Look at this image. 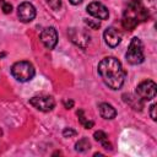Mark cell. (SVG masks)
Listing matches in <instances>:
<instances>
[{
  "mask_svg": "<svg viewBox=\"0 0 157 157\" xmlns=\"http://www.w3.org/2000/svg\"><path fill=\"white\" fill-rule=\"evenodd\" d=\"M17 16L21 22H31L36 17V9L31 2H22L17 7Z\"/></svg>",
  "mask_w": 157,
  "mask_h": 157,
  "instance_id": "8",
  "label": "cell"
},
{
  "mask_svg": "<svg viewBox=\"0 0 157 157\" xmlns=\"http://www.w3.org/2000/svg\"><path fill=\"white\" fill-rule=\"evenodd\" d=\"M85 23L91 28V29H98L101 26L99 20H85Z\"/></svg>",
  "mask_w": 157,
  "mask_h": 157,
  "instance_id": "17",
  "label": "cell"
},
{
  "mask_svg": "<svg viewBox=\"0 0 157 157\" xmlns=\"http://www.w3.org/2000/svg\"><path fill=\"white\" fill-rule=\"evenodd\" d=\"M147 10L142 6L140 0H132L129 2L128 7L124 11L123 15V27L125 29L132 31L140 22L147 20Z\"/></svg>",
  "mask_w": 157,
  "mask_h": 157,
  "instance_id": "2",
  "label": "cell"
},
{
  "mask_svg": "<svg viewBox=\"0 0 157 157\" xmlns=\"http://www.w3.org/2000/svg\"><path fill=\"white\" fill-rule=\"evenodd\" d=\"M156 107H157L156 103H153V104L150 107V115H151L152 120H156V119H157V117H156Z\"/></svg>",
  "mask_w": 157,
  "mask_h": 157,
  "instance_id": "21",
  "label": "cell"
},
{
  "mask_svg": "<svg viewBox=\"0 0 157 157\" xmlns=\"http://www.w3.org/2000/svg\"><path fill=\"white\" fill-rule=\"evenodd\" d=\"M67 36L74 44H76L82 49L87 48V45L90 44V36L85 29L71 27L67 29Z\"/></svg>",
  "mask_w": 157,
  "mask_h": 157,
  "instance_id": "6",
  "label": "cell"
},
{
  "mask_svg": "<svg viewBox=\"0 0 157 157\" xmlns=\"http://www.w3.org/2000/svg\"><path fill=\"white\" fill-rule=\"evenodd\" d=\"M94 140L96 141H98V142H101L102 145H103V147L104 148H107V150H112V145L108 142V136L105 135V132H103V131H101V130H98V131H96L94 132Z\"/></svg>",
  "mask_w": 157,
  "mask_h": 157,
  "instance_id": "14",
  "label": "cell"
},
{
  "mask_svg": "<svg viewBox=\"0 0 157 157\" xmlns=\"http://www.w3.org/2000/svg\"><path fill=\"white\" fill-rule=\"evenodd\" d=\"M98 108H99V114H101V117L104 118V119L110 120V119H114L115 115H117V110L114 109V107H113L112 104L101 103Z\"/></svg>",
  "mask_w": 157,
  "mask_h": 157,
  "instance_id": "12",
  "label": "cell"
},
{
  "mask_svg": "<svg viewBox=\"0 0 157 157\" xmlns=\"http://www.w3.org/2000/svg\"><path fill=\"white\" fill-rule=\"evenodd\" d=\"M29 104L40 112H50L55 105V101L52 96H36L29 99Z\"/></svg>",
  "mask_w": 157,
  "mask_h": 157,
  "instance_id": "7",
  "label": "cell"
},
{
  "mask_svg": "<svg viewBox=\"0 0 157 157\" xmlns=\"http://www.w3.org/2000/svg\"><path fill=\"white\" fill-rule=\"evenodd\" d=\"M47 4L53 9V10H59L61 6V0H47Z\"/></svg>",
  "mask_w": 157,
  "mask_h": 157,
  "instance_id": "19",
  "label": "cell"
},
{
  "mask_svg": "<svg viewBox=\"0 0 157 157\" xmlns=\"http://www.w3.org/2000/svg\"><path fill=\"white\" fill-rule=\"evenodd\" d=\"M63 135H64V137H72V136L76 135V131L72 130L71 128H65L63 130Z\"/></svg>",
  "mask_w": 157,
  "mask_h": 157,
  "instance_id": "20",
  "label": "cell"
},
{
  "mask_svg": "<svg viewBox=\"0 0 157 157\" xmlns=\"http://www.w3.org/2000/svg\"><path fill=\"white\" fill-rule=\"evenodd\" d=\"M77 115H78V120H80V123H81L86 129H91V128L93 126V121L86 119V117L83 115V110H78V112H77Z\"/></svg>",
  "mask_w": 157,
  "mask_h": 157,
  "instance_id": "16",
  "label": "cell"
},
{
  "mask_svg": "<svg viewBox=\"0 0 157 157\" xmlns=\"http://www.w3.org/2000/svg\"><path fill=\"white\" fill-rule=\"evenodd\" d=\"M98 74L103 82L112 90H119L125 80V71L123 65L114 56H107L99 61Z\"/></svg>",
  "mask_w": 157,
  "mask_h": 157,
  "instance_id": "1",
  "label": "cell"
},
{
  "mask_svg": "<svg viewBox=\"0 0 157 157\" xmlns=\"http://www.w3.org/2000/svg\"><path fill=\"white\" fill-rule=\"evenodd\" d=\"M90 147H91V144H90L88 139H86V137L80 139L75 145V150L78 152H85V151L90 150Z\"/></svg>",
  "mask_w": 157,
  "mask_h": 157,
  "instance_id": "15",
  "label": "cell"
},
{
  "mask_svg": "<svg viewBox=\"0 0 157 157\" xmlns=\"http://www.w3.org/2000/svg\"><path fill=\"white\" fill-rule=\"evenodd\" d=\"M0 6H1V10L4 11V13H10L12 11V5L6 2L5 0H0Z\"/></svg>",
  "mask_w": 157,
  "mask_h": 157,
  "instance_id": "18",
  "label": "cell"
},
{
  "mask_svg": "<svg viewBox=\"0 0 157 157\" xmlns=\"http://www.w3.org/2000/svg\"><path fill=\"white\" fill-rule=\"evenodd\" d=\"M103 37H104L105 44L108 47H110V48H115L120 43V40H121V34L115 28H113V27L107 28L104 31V33H103Z\"/></svg>",
  "mask_w": 157,
  "mask_h": 157,
  "instance_id": "11",
  "label": "cell"
},
{
  "mask_svg": "<svg viewBox=\"0 0 157 157\" xmlns=\"http://www.w3.org/2000/svg\"><path fill=\"white\" fill-rule=\"evenodd\" d=\"M136 94L142 101H150V99L156 97V94H157V86L151 80L142 81L136 87Z\"/></svg>",
  "mask_w": 157,
  "mask_h": 157,
  "instance_id": "5",
  "label": "cell"
},
{
  "mask_svg": "<svg viewBox=\"0 0 157 157\" xmlns=\"http://www.w3.org/2000/svg\"><path fill=\"white\" fill-rule=\"evenodd\" d=\"M72 5H78V4H81L82 2V0H69Z\"/></svg>",
  "mask_w": 157,
  "mask_h": 157,
  "instance_id": "23",
  "label": "cell"
},
{
  "mask_svg": "<svg viewBox=\"0 0 157 157\" xmlns=\"http://www.w3.org/2000/svg\"><path fill=\"white\" fill-rule=\"evenodd\" d=\"M64 105H65L66 109H70V108H72V105H74V101H65V102H64Z\"/></svg>",
  "mask_w": 157,
  "mask_h": 157,
  "instance_id": "22",
  "label": "cell"
},
{
  "mask_svg": "<svg viewBox=\"0 0 157 157\" xmlns=\"http://www.w3.org/2000/svg\"><path fill=\"white\" fill-rule=\"evenodd\" d=\"M125 59L129 64L132 65H137L141 64L145 59V54H144V47L141 40L137 37H134L129 44L128 52L125 54Z\"/></svg>",
  "mask_w": 157,
  "mask_h": 157,
  "instance_id": "4",
  "label": "cell"
},
{
  "mask_svg": "<svg viewBox=\"0 0 157 157\" xmlns=\"http://www.w3.org/2000/svg\"><path fill=\"white\" fill-rule=\"evenodd\" d=\"M86 11H87L91 16L96 17L97 20H107L108 16H109L108 9H107L103 4L97 2V1H93V2L88 4V6L86 7Z\"/></svg>",
  "mask_w": 157,
  "mask_h": 157,
  "instance_id": "10",
  "label": "cell"
},
{
  "mask_svg": "<svg viewBox=\"0 0 157 157\" xmlns=\"http://www.w3.org/2000/svg\"><path fill=\"white\" fill-rule=\"evenodd\" d=\"M40 40L45 48L53 49L58 43V33L54 27H47L40 33Z\"/></svg>",
  "mask_w": 157,
  "mask_h": 157,
  "instance_id": "9",
  "label": "cell"
},
{
  "mask_svg": "<svg viewBox=\"0 0 157 157\" xmlns=\"http://www.w3.org/2000/svg\"><path fill=\"white\" fill-rule=\"evenodd\" d=\"M123 97H124V101L126 103H129L132 109H135V110H141L142 109V99L139 96L134 97L131 94H124Z\"/></svg>",
  "mask_w": 157,
  "mask_h": 157,
  "instance_id": "13",
  "label": "cell"
},
{
  "mask_svg": "<svg viewBox=\"0 0 157 157\" xmlns=\"http://www.w3.org/2000/svg\"><path fill=\"white\" fill-rule=\"evenodd\" d=\"M34 67L29 61H17L11 67L12 76L20 82H27L34 76Z\"/></svg>",
  "mask_w": 157,
  "mask_h": 157,
  "instance_id": "3",
  "label": "cell"
}]
</instances>
